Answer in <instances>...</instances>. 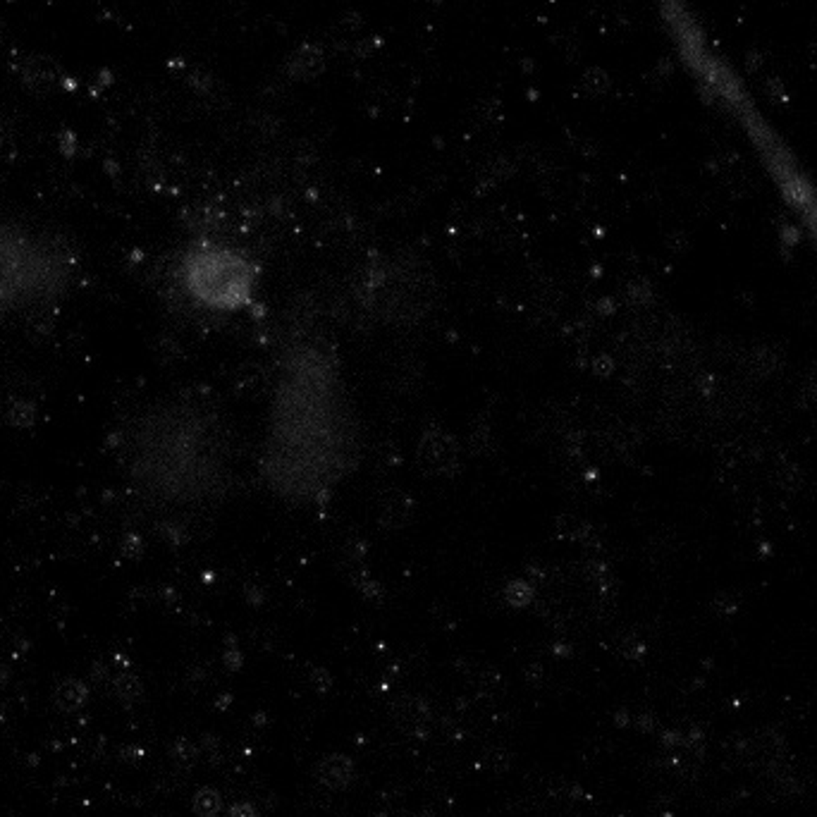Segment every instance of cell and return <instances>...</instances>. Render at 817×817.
Listing matches in <instances>:
<instances>
[{"label": "cell", "instance_id": "1", "mask_svg": "<svg viewBox=\"0 0 817 817\" xmlns=\"http://www.w3.org/2000/svg\"><path fill=\"white\" fill-rule=\"evenodd\" d=\"M354 450V423L335 366L328 356L296 354L275 390L263 459L270 488L292 500H313L342 480Z\"/></svg>", "mask_w": 817, "mask_h": 817}, {"label": "cell", "instance_id": "2", "mask_svg": "<svg viewBox=\"0 0 817 817\" xmlns=\"http://www.w3.org/2000/svg\"><path fill=\"white\" fill-rule=\"evenodd\" d=\"M127 466L137 488L163 505H194L222 480V440L194 406L151 411L134 428Z\"/></svg>", "mask_w": 817, "mask_h": 817}, {"label": "cell", "instance_id": "3", "mask_svg": "<svg viewBox=\"0 0 817 817\" xmlns=\"http://www.w3.org/2000/svg\"><path fill=\"white\" fill-rule=\"evenodd\" d=\"M77 256L53 232L0 217V328L70 292Z\"/></svg>", "mask_w": 817, "mask_h": 817}, {"label": "cell", "instance_id": "4", "mask_svg": "<svg viewBox=\"0 0 817 817\" xmlns=\"http://www.w3.org/2000/svg\"><path fill=\"white\" fill-rule=\"evenodd\" d=\"M726 108L734 110V115L746 127V134L758 148L765 170L779 189L784 204L796 215L798 225L813 246V254L817 256V184L808 177L796 155L784 146L779 134L768 125V120L760 117L758 110L748 103L743 89H736L726 96Z\"/></svg>", "mask_w": 817, "mask_h": 817}, {"label": "cell", "instance_id": "5", "mask_svg": "<svg viewBox=\"0 0 817 817\" xmlns=\"http://www.w3.org/2000/svg\"><path fill=\"white\" fill-rule=\"evenodd\" d=\"M182 292L206 311H237L254 292L256 270L225 246H192L177 266Z\"/></svg>", "mask_w": 817, "mask_h": 817}]
</instances>
